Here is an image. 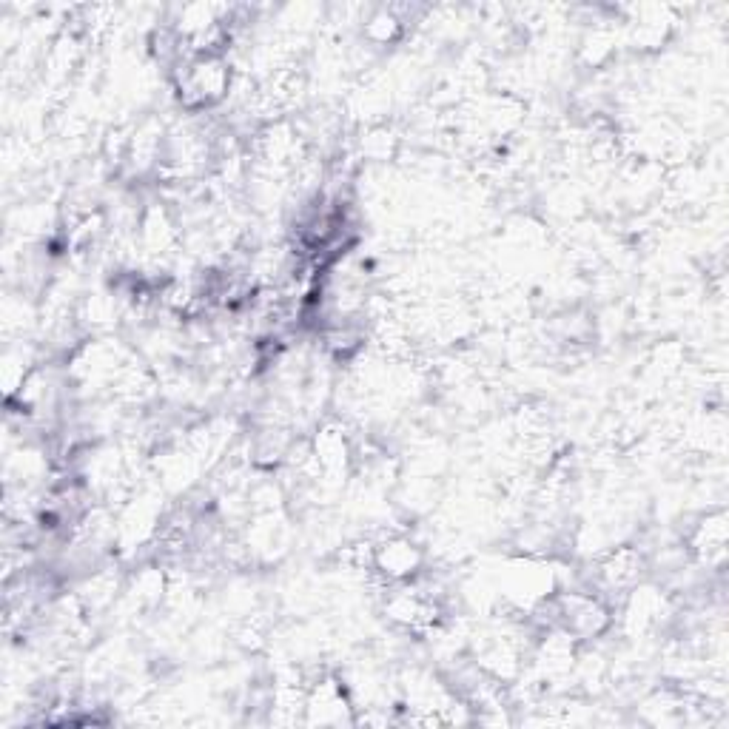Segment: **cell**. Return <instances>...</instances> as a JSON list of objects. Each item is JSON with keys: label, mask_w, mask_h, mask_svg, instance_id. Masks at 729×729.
Segmentation results:
<instances>
[{"label": "cell", "mask_w": 729, "mask_h": 729, "mask_svg": "<svg viewBox=\"0 0 729 729\" xmlns=\"http://www.w3.org/2000/svg\"><path fill=\"white\" fill-rule=\"evenodd\" d=\"M419 561H422L419 550L408 542H388L379 553H376V564H379L391 579H405V576L416 573Z\"/></svg>", "instance_id": "obj_1"}]
</instances>
